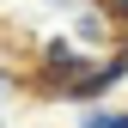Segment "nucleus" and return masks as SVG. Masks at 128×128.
Masks as SVG:
<instances>
[{
    "label": "nucleus",
    "mask_w": 128,
    "mask_h": 128,
    "mask_svg": "<svg viewBox=\"0 0 128 128\" xmlns=\"http://www.w3.org/2000/svg\"><path fill=\"white\" fill-rule=\"evenodd\" d=\"M110 128H128V116H110Z\"/></svg>",
    "instance_id": "f257e3e1"
},
{
    "label": "nucleus",
    "mask_w": 128,
    "mask_h": 128,
    "mask_svg": "<svg viewBox=\"0 0 128 128\" xmlns=\"http://www.w3.org/2000/svg\"><path fill=\"white\" fill-rule=\"evenodd\" d=\"M116 6H122V12H128V0H116Z\"/></svg>",
    "instance_id": "f03ea898"
}]
</instances>
